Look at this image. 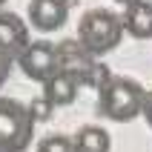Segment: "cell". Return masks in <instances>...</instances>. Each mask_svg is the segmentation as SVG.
Listing matches in <instances>:
<instances>
[{
    "label": "cell",
    "instance_id": "6da1fadb",
    "mask_svg": "<svg viewBox=\"0 0 152 152\" xmlns=\"http://www.w3.org/2000/svg\"><path fill=\"white\" fill-rule=\"evenodd\" d=\"M98 109H101L103 118L118 121V124H126L135 115H141V106H144V95L146 89L141 83H135L132 77H118L109 75L98 89Z\"/></svg>",
    "mask_w": 152,
    "mask_h": 152
},
{
    "label": "cell",
    "instance_id": "7a4b0ae2",
    "mask_svg": "<svg viewBox=\"0 0 152 152\" xmlns=\"http://www.w3.org/2000/svg\"><path fill=\"white\" fill-rule=\"evenodd\" d=\"M121 37H124V20L118 15H112L109 9H92L77 23V43L92 58L112 52L121 43Z\"/></svg>",
    "mask_w": 152,
    "mask_h": 152
},
{
    "label": "cell",
    "instance_id": "3957f363",
    "mask_svg": "<svg viewBox=\"0 0 152 152\" xmlns=\"http://www.w3.org/2000/svg\"><path fill=\"white\" fill-rule=\"evenodd\" d=\"M32 129L34 118L29 106L12 98H0V152H26L32 144Z\"/></svg>",
    "mask_w": 152,
    "mask_h": 152
},
{
    "label": "cell",
    "instance_id": "277c9868",
    "mask_svg": "<svg viewBox=\"0 0 152 152\" xmlns=\"http://www.w3.org/2000/svg\"><path fill=\"white\" fill-rule=\"evenodd\" d=\"M20 66H23L26 77H32L37 83H46L55 72H58V52L55 46L46 40H37V43H29L23 52H20Z\"/></svg>",
    "mask_w": 152,
    "mask_h": 152
},
{
    "label": "cell",
    "instance_id": "5b68a950",
    "mask_svg": "<svg viewBox=\"0 0 152 152\" xmlns=\"http://www.w3.org/2000/svg\"><path fill=\"white\" fill-rule=\"evenodd\" d=\"M69 3L66 0H32L29 3V23L37 32H58L66 23Z\"/></svg>",
    "mask_w": 152,
    "mask_h": 152
},
{
    "label": "cell",
    "instance_id": "8992f818",
    "mask_svg": "<svg viewBox=\"0 0 152 152\" xmlns=\"http://www.w3.org/2000/svg\"><path fill=\"white\" fill-rule=\"evenodd\" d=\"M29 29H26V23L20 20L17 15H0V49L6 52V55H12V58H20V52L29 46Z\"/></svg>",
    "mask_w": 152,
    "mask_h": 152
},
{
    "label": "cell",
    "instance_id": "52a82bcc",
    "mask_svg": "<svg viewBox=\"0 0 152 152\" xmlns=\"http://www.w3.org/2000/svg\"><path fill=\"white\" fill-rule=\"evenodd\" d=\"M77 89H80L77 77L58 69V72L43 83V98H46L52 106H69V103L77 98Z\"/></svg>",
    "mask_w": 152,
    "mask_h": 152
},
{
    "label": "cell",
    "instance_id": "ba28073f",
    "mask_svg": "<svg viewBox=\"0 0 152 152\" xmlns=\"http://www.w3.org/2000/svg\"><path fill=\"white\" fill-rule=\"evenodd\" d=\"M124 32L135 34L138 40H149L152 37V0H138L124 12Z\"/></svg>",
    "mask_w": 152,
    "mask_h": 152
},
{
    "label": "cell",
    "instance_id": "9c48e42d",
    "mask_svg": "<svg viewBox=\"0 0 152 152\" xmlns=\"http://www.w3.org/2000/svg\"><path fill=\"white\" fill-rule=\"evenodd\" d=\"M109 132L101 126H80L75 135V149L77 152H109Z\"/></svg>",
    "mask_w": 152,
    "mask_h": 152
},
{
    "label": "cell",
    "instance_id": "30bf717a",
    "mask_svg": "<svg viewBox=\"0 0 152 152\" xmlns=\"http://www.w3.org/2000/svg\"><path fill=\"white\" fill-rule=\"evenodd\" d=\"M37 152H77L75 141H69L66 135H49L37 144Z\"/></svg>",
    "mask_w": 152,
    "mask_h": 152
},
{
    "label": "cell",
    "instance_id": "8fae6325",
    "mask_svg": "<svg viewBox=\"0 0 152 152\" xmlns=\"http://www.w3.org/2000/svg\"><path fill=\"white\" fill-rule=\"evenodd\" d=\"M29 112H32V118H34V121H49V115H52V103L46 101V98H37V101L29 103Z\"/></svg>",
    "mask_w": 152,
    "mask_h": 152
},
{
    "label": "cell",
    "instance_id": "7c38bea8",
    "mask_svg": "<svg viewBox=\"0 0 152 152\" xmlns=\"http://www.w3.org/2000/svg\"><path fill=\"white\" fill-rule=\"evenodd\" d=\"M12 55H6V52L0 49V86L6 83V77H9V69H12Z\"/></svg>",
    "mask_w": 152,
    "mask_h": 152
},
{
    "label": "cell",
    "instance_id": "4fadbf2b",
    "mask_svg": "<svg viewBox=\"0 0 152 152\" xmlns=\"http://www.w3.org/2000/svg\"><path fill=\"white\" fill-rule=\"evenodd\" d=\"M141 112H144L146 124L152 126V92H146V95H144V106H141Z\"/></svg>",
    "mask_w": 152,
    "mask_h": 152
},
{
    "label": "cell",
    "instance_id": "5bb4252c",
    "mask_svg": "<svg viewBox=\"0 0 152 152\" xmlns=\"http://www.w3.org/2000/svg\"><path fill=\"white\" fill-rule=\"evenodd\" d=\"M118 3H121L124 9H126V6H132V3H138V0H118Z\"/></svg>",
    "mask_w": 152,
    "mask_h": 152
},
{
    "label": "cell",
    "instance_id": "9a60e30c",
    "mask_svg": "<svg viewBox=\"0 0 152 152\" xmlns=\"http://www.w3.org/2000/svg\"><path fill=\"white\" fill-rule=\"evenodd\" d=\"M3 3H6V0H0V6H3Z\"/></svg>",
    "mask_w": 152,
    "mask_h": 152
}]
</instances>
